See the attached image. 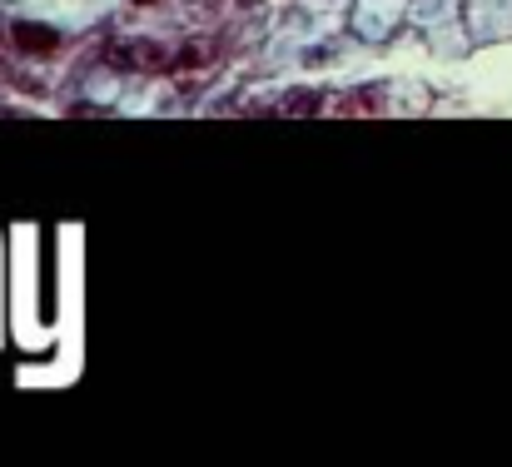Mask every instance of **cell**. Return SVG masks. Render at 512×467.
Listing matches in <instances>:
<instances>
[{"mask_svg": "<svg viewBox=\"0 0 512 467\" xmlns=\"http://www.w3.org/2000/svg\"><path fill=\"white\" fill-rule=\"evenodd\" d=\"M10 40H15L25 55H50V50L60 45V35H55V30H45V25H15V30H10Z\"/></svg>", "mask_w": 512, "mask_h": 467, "instance_id": "3957f363", "label": "cell"}, {"mask_svg": "<svg viewBox=\"0 0 512 467\" xmlns=\"http://www.w3.org/2000/svg\"><path fill=\"white\" fill-rule=\"evenodd\" d=\"M115 60H120V65H135V70H145V75H160V70H170L174 65L170 55L155 50V45H120Z\"/></svg>", "mask_w": 512, "mask_h": 467, "instance_id": "7a4b0ae2", "label": "cell"}, {"mask_svg": "<svg viewBox=\"0 0 512 467\" xmlns=\"http://www.w3.org/2000/svg\"><path fill=\"white\" fill-rule=\"evenodd\" d=\"M0 45H5V30H0Z\"/></svg>", "mask_w": 512, "mask_h": 467, "instance_id": "5b68a950", "label": "cell"}, {"mask_svg": "<svg viewBox=\"0 0 512 467\" xmlns=\"http://www.w3.org/2000/svg\"><path fill=\"white\" fill-rule=\"evenodd\" d=\"M383 110V95L378 90H348L339 100H329V115H339V120H353V115H378Z\"/></svg>", "mask_w": 512, "mask_h": 467, "instance_id": "6da1fadb", "label": "cell"}, {"mask_svg": "<svg viewBox=\"0 0 512 467\" xmlns=\"http://www.w3.org/2000/svg\"><path fill=\"white\" fill-rule=\"evenodd\" d=\"M140 5H155V0H140Z\"/></svg>", "mask_w": 512, "mask_h": 467, "instance_id": "277c9868", "label": "cell"}]
</instances>
